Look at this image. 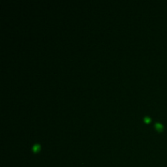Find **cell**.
Returning <instances> with one entry per match:
<instances>
[{"label": "cell", "instance_id": "2", "mask_svg": "<svg viewBox=\"0 0 167 167\" xmlns=\"http://www.w3.org/2000/svg\"><path fill=\"white\" fill-rule=\"evenodd\" d=\"M40 149H41V146H40V144H35L33 146L32 148V150L33 152H38L40 151Z\"/></svg>", "mask_w": 167, "mask_h": 167}, {"label": "cell", "instance_id": "3", "mask_svg": "<svg viewBox=\"0 0 167 167\" xmlns=\"http://www.w3.org/2000/svg\"><path fill=\"white\" fill-rule=\"evenodd\" d=\"M144 121L145 123H149V122H151V118L149 117H144Z\"/></svg>", "mask_w": 167, "mask_h": 167}, {"label": "cell", "instance_id": "1", "mask_svg": "<svg viewBox=\"0 0 167 167\" xmlns=\"http://www.w3.org/2000/svg\"><path fill=\"white\" fill-rule=\"evenodd\" d=\"M154 127H155V129L158 131V132H162L163 129H164V127H163V126H162L160 122H156L155 125H154Z\"/></svg>", "mask_w": 167, "mask_h": 167}]
</instances>
